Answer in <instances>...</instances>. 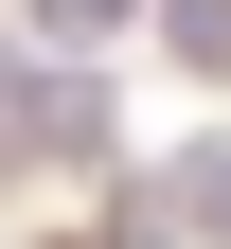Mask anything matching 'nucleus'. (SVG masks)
Returning <instances> with one entry per match:
<instances>
[{"mask_svg":"<svg viewBox=\"0 0 231 249\" xmlns=\"http://www.w3.org/2000/svg\"><path fill=\"white\" fill-rule=\"evenodd\" d=\"M107 18H124V0H53V36H107Z\"/></svg>","mask_w":231,"mask_h":249,"instance_id":"f257e3e1","label":"nucleus"},{"mask_svg":"<svg viewBox=\"0 0 231 249\" xmlns=\"http://www.w3.org/2000/svg\"><path fill=\"white\" fill-rule=\"evenodd\" d=\"M89 249H107V231H89Z\"/></svg>","mask_w":231,"mask_h":249,"instance_id":"f03ea898","label":"nucleus"}]
</instances>
